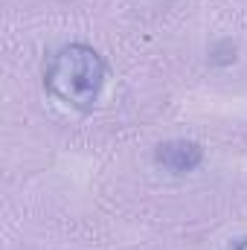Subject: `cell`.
Listing matches in <instances>:
<instances>
[{
	"label": "cell",
	"mask_w": 247,
	"mask_h": 250,
	"mask_svg": "<svg viewBox=\"0 0 247 250\" xmlns=\"http://www.w3.org/2000/svg\"><path fill=\"white\" fill-rule=\"evenodd\" d=\"M105 79H108L105 59L99 56V50H93L90 44H82V41L64 44L44 64L47 93L79 114H90L96 108Z\"/></svg>",
	"instance_id": "6da1fadb"
},
{
	"label": "cell",
	"mask_w": 247,
	"mask_h": 250,
	"mask_svg": "<svg viewBox=\"0 0 247 250\" xmlns=\"http://www.w3.org/2000/svg\"><path fill=\"white\" fill-rule=\"evenodd\" d=\"M154 160L172 175H189L204 163V146L195 140H166L154 148Z\"/></svg>",
	"instance_id": "7a4b0ae2"
},
{
	"label": "cell",
	"mask_w": 247,
	"mask_h": 250,
	"mask_svg": "<svg viewBox=\"0 0 247 250\" xmlns=\"http://www.w3.org/2000/svg\"><path fill=\"white\" fill-rule=\"evenodd\" d=\"M230 250H247V236H242V239H236L233 242V248Z\"/></svg>",
	"instance_id": "3957f363"
}]
</instances>
